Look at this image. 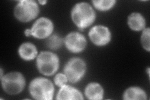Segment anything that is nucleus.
Returning <instances> with one entry per match:
<instances>
[{"mask_svg":"<svg viewBox=\"0 0 150 100\" xmlns=\"http://www.w3.org/2000/svg\"><path fill=\"white\" fill-rule=\"evenodd\" d=\"M72 21L79 30L83 31L90 26L96 19V13L90 4L85 2L75 4L71 12Z\"/></svg>","mask_w":150,"mask_h":100,"instance_id":"1","label":"nucleus"},{"mask_svg":"<svg viewBox=\"0 0 150 100\" xmlns=\"http://www.w3.org/2000/svg\"><path fill=\"white\" fill-rule=\"evenodd\" d=\"M29 92L33 99L51 100L54 96V87L50 79L41 77L36 78L31 82Z\"/></svg>","mask_w":150,"mask_h":100,"instance_id":"2","label":"nucleus"},{"mask_svg":"<svg viewBox=\"0 0 150 100\" xmlns=\"http://www.w3.org/2000/svg\"><path fill=\"white\" fill-rule=\"evenodd\" d=\"M36 66L40 73L50 77L57 72L59 68V57L52 52L41 51L38 55Z\"/></svg>","mask_w":150,"mask_h":100,"instance_id":"3","label":"nucleus"},{"mask_svg":"<svg viewBox=\"0 0 150 100\" xmlns=\"http://www.w3.org/2000/svg\"><path fill=\"white\" fill-rule=\"evenodd\" d=\"M40 13L38 4L33 0H22L16 4L14 15L21 22H29L35 19Z\"/></svg>","mask_w":150,"mask_h":100,"instance_id":"4","label":"nucleus"},{"mask_svg":"<svg viewBox=\"0 0 150 100\" xmlns=\"http://www.w3.org/2000/svg\"><path fill=\"white\" fill-rule=\"evenodd\" d=\"M1 80L4 91L11 95L20 93L26 84L25 78L20 72L9 73L1 78Z\"/></svg>","mask_w":150,"mask_h":100,"instance_id":"5","label":"nucleus"},{"mask_svg":"<svg viewBox=\"0 0 150 100\" xmlns=\"http://www.w3.org/2000/svg\"><path fill=\"white\" fill-rule=\"evenodd\" d=\"M86 71V65L82 59L73 58L69 60L64 68V74L70 83H76L84 76Z\"/></svg>","mask_w":150,"mask_h":100,"instance_id":"6","label":"nucleus"},{"mask_svg":"<svg viewBox=\"0 0 150 100\" xmlns=\"http://www.w3.org/2000/svg\"><path fill=\"white\" fill-rule=\"evenodd\" d=\"M31 35L38 39H45L51 36L54 30L53 23L48 18L37 20L31 28Z\"/></svg>","mask_w":150,"mask_h":100,"instance_id":"7","label":"nucleus"},{"mask_svg":"<svg viewBox=\"0 0 150 100\" xmlns=\"http://www.w3.org/2000/svg\"><path fill=\"white\" fill-rule=\"evenodd\" d=\"M64 42L68 51L73 53H81L87 45L85 37L78 32L69 33L65 37Z\"/></svg>","mask_w":150,"mask_h":100,"instance_id":"8","label":"nucleus"},{"mask_svg":"<svg viewBox=\"0 0 150 100\" xmlns=\"http://www.w3.org/2000/svg\"><path fill=\"white\" fill-rule=\"evenodd\" d=\"M89 37L94 45L98 46H103L110 42L111 34L108 28L97 25L93 27L89 31Z\"/></svg>","mask_w":150,"mask_h":100,"instance_id":"9","label":"nucleus"},{"mask_svg":"<svg viewBox=\"0 0 150 100\" xmlns=\"http://www.w3.org/2000/svg\"><path fill=\"white\" fill-rule=\"evenodd\" d=\"M58 100H83L81 93L78 89L67 84L61 87L56 98Z\"/></svg>","mask_w":150,"mask_h":100,"instance_id":"10","label":"nucleus"},{"mask_svg":"<svg viewBox=\"0 0 150 100\" xmlns=\"http://www.w3.org/2000/svg\"><path fill=\"white\" fill-rule=\"evenodd\" d=\"M84 94L87 99L90 100H101L103 99L104 89L99 83H90L85 88Z\"/></svg>","mask_w":150,"mask_h":100,"instance_id":"11","label":"nucleus"},{"mask_svg":"<svg viewBox=\"0 0 150 100\" xmlns=\"http://www.w3.org/2000/svg\"><path fill=\"white\" fill-rule=\"evenodd\" d=\"M18 54L25 61H31L35 59L38 55V51L35 45L26 42L20 45L18 49Z\"/></svg>","mask_w":150,"mask_h":100,"instance_id":"12","label":"nucleus"},{"mask_svg":"<svg viewBox=\"0 0 150 100\" xmlns=\"http://www.w3.org/2000/svg\"><path fill=\"white\" fill-rule=\"evenodd\" d=\"M128 25L131 30L139 31L143 30L146 27V20L142 14L133 13L128 18Z\"/></svg>","mask_w":150,"mask_h":100,"instance_id":"13","label":"nucleus"},{"mask_svg":"<svg viewBox=\"0 0 150 100\" xmlns=\"http://www.w3.org/2000/svg\"><path fill=\"white\" fill-rule=\"evenodd\" d=\"M123 98L125 100H146L147 95L143 89L137 87H133L125 90Z\"/></svg>","mask_w":150,"mask_h":100,"instance_id":"14","label":"nucleus"},{"mask_svg":"<svg viewBox=\"0 0 150 100\" xmlns=\"http://www.w3.org/2000/svg\"><path fill=\"white\" fill-rule=\"evenodd\" d=\"M116 3V1L115 0H99V1L94 0L92 1V3L95 8L101 11L110 10L115 5Z\"/></svg>","mask_w":150,"mask_h":100,"instance_id":"15","label":"nucleus"},{"mask_svg":"<svg viewBox=\"0 0 150 100\" xmlns=\"http://www.w3.org/2000/svg\"><path fill=\"white\" fill-rule=\"evenodd\" d=\"M63 41L62 37L57 35H53L48 37V39L46 41V45L50 49L56 50L62 46Z\"/></svg>","mask_w":150,"mask_h":100,"instance_id":"16","label":"nucleus"},{"mask_svg":"<svg viewBox=\"0 0 150 100\" xmlns=\"http://www.w3.org/2000/svg\"><path fill=\"white\" fill-rule=\"evenodd\" d=\"M150 30L149 28H144L143 31L142 36H141V43L143 47V48L148 52L150 51Z\"/></svg>","mask_w":150,"mask_h":100,"instance_id":"17","label":"nucleus"},{"mask_svg":"<svg viewBox=\"0 0 150 100\" xmlns=\"http://www.w3.org/2000/svg\"><path fill=\"white\" fill-rule=\"evenodd\" d=\"M68 78L65 74L58 73L55 76L54 78V82L55 84L59 87H62L64 85L67 84L68 82Z\"/></svg>","mask_w":150,"mask_h":100,"instance_id":"18","label":"nucleus"},{"mask_svg":"<svg viewBox=\"0 0 150 100\" xmlns=\"http://www.w3.org/2000/svg\"><path fill=\"white\" fill-rule=\"evenodd\" d=\"M25 34L26 36H31V30L30 29H28V30H26L25 31Z\"/></svg>","mask_w":150,"mask_h":100,"instance_id":"19","label":"nucleus"},{"mask_svg":"<svg viewBox=\"0 0 150 100\" xmlns=\"http://www.w3.org/2000/svg\"><path fill=\"white\" fill-rule=\"evenodd\" d=\"M47 3L46 1H41V0H40L39 1V3L42 4V5H45V4Z\"/></svg>","mask_w":150,"mask_h":100,"instance_id":"20","label":"nucleus"}]
</instances>
